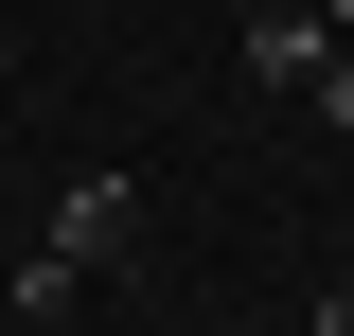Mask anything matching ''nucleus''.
I'll return each instance as SVG.
<instances>
[{
    "label": "nucleus",
    "instance_id": "1",
    "mask_svg": "<svg viewBox=\"0 0 354 336\" xmlns=\"http://www.w3.org/2000/svg\"><path fill=\"white\" fill-rule=\"evenodd\" d=\"M124 230H142V195H124V177H71V195H53V230H36V248H53V265H71V283H88V265H124Z\"/></svg>",
    "mask_w": 354,
    "mask_h": 336
},
{
    "label": "nucleus",
    "instance_id": "2",
    "mask_svg": "<svg viewBox=\"0 0 354 336\" xmlns=\"http://www.w3.org/2000/svg\"><path fill=\"white\" fill-rule=\"evenodd\" d=\"M319 71H337V18H266L248 36V88H283V106H319Z\"/></svg>",
    "mask_w": 354,
    "mask_h": 336
},
{
    "label": "nucleus",
    "instance_id": "3",
    "mask_svg": "<svg viewBox=\"0 0 354 336\" xmlns=\"http://www.w3.org/2000/svg\"><path fill=\"white\" fill-rule=\"evenodd\" d=\"M319 106H337V124H354V36H337V71H319Z\"/></svg>",
    "mask_w": 354,
    "mask_h": 336
},
{
    "label": "nucleus",
    "instance_id": "4",
    "mask_svg": "<svg viewBox=\"0 0 354 336\" xmlns=\"http://www.w3.org/2000/svg\"><path fill=\"white\" fill-rule=\"evenodd\" d=\"M319 336H354V283H337V301H319Z\"/></svg>",
    "mask_w": 354,
    "mask_h": 336
},
{
    "label": "nucleus",
    "instance_id": "5",
    "mask_svg": "<svg viewBox=\"0 0 354 336\" xmlns=\"http://www.w3.org/2000/svg\"><path fill=\"white\" fill-rule=\"evenodd\" d=\"M0 88H18V36H0Z\"/></svg>",
    "mask_w": 354,
    "mask_h": 336
}]
</instances>
